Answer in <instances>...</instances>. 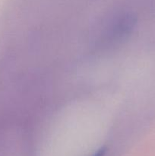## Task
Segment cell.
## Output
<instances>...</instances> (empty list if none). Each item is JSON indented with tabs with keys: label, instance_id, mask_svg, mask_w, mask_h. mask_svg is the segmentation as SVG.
Listing matches in <instances>:
<instances>
[{
	"label": "cell",
	"instance_id": "6da1fadb",
	"mask_svg": "<svg viewBox=\"0 0 155 156\" xmlns=\"http://www.w3.org/2000/svg\"><path fill=\"white\" fill-rule=\"evenodd\" d=\"M136 24V19L130 13L116 15L106 24L96 41L95 47L105 48L118 44L129 36Z\"/></svg>",
	"mask_w": 155,
	"mask_h": 156
}]
</instances>
